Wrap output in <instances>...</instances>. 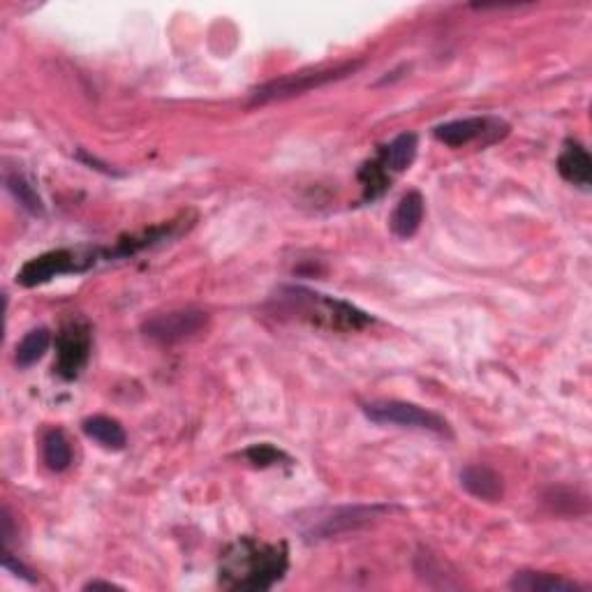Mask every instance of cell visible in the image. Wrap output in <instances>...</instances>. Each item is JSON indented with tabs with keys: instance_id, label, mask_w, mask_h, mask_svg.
<instances>
[{
	"instance_id": "6da1fadb",
	"label": "cell",
	"mask_w": 592,
	"mask_h": 592,
	"mask_svg": "<svg viewBox=\"0 0 592 592\" xmlns=\"http://www.w3.org/2000/svg\"><path fill=\"white\" fill-rule=\"evenodd\" d=\"M290 551L285 544H262L241 537L222 553L218 579L227 590H269L287 574Z\"/></svg>"
},
{
	"instance_id": "7a4b0ae2",
	"label": "cell",
	"mask_w": 592,
	"mask_h": 592,
	"mask_svg": "<svg viewBox=\"0 0 592 592\" xmlns=\"http://www.w3.org/2000/svg\"><path fill=\"white\" fill-rule=\"evenodd\" d=\"M391 505H340V507H324L315 512L299 514L296 525L301 535L308 542H322V539H333L347 532H357L368 528L375 521H380L391 514Z\"/></svg>"
},
{
	"instance_id": "3957f363",
	"label": "cell",
	"mask_w": 592,
	"mask_h": 592,
	"mask_svg": "<svg viewBox=\"0 0 592 592\" xmlns=\"http://www.w3.org/2000/svg\"><path fill=\"white\" fill-rule=\"evenodd\" d=\"M283 301L296 315L306 317L308 322L320 324V327L338 331H357L373 322V317L364 313V310H359L357 306H352V303L303 290V287H287V290H283Z\"/></svg>"
},
{
	"instance_id": "277c9868",
	"label": "cell",
	"mask_w": 592,
	"mask_h": 592,
	"mask_svg": "<svg viewBox=\"0 0 592 592\" xmlns=\"http://www.w3.org/2000/svg\"><path fill=\"white\" fill-rule=\"evenodd\" d=\"M100 259H109V250L100 248H58L49 250L40 257H33L31 262L21 266L17 273V283L24 287H37L49 283L56 276H68V273H84L93 269Z\"/></svg>"
},
{
	"instance_id": "5b68a950",
	"label": "cell",
	"mask_w": 592,
	"mask_h": 592,
	"mask_svg": "<svg viewBox=\"0 0 592 592\" xmlns=\"http://www.w3.org/2000/svg\"><path fill=\"white\" fill-rule=\"evenodd\" d=\"M359 68H361V61H354V63L336 65V68L285 74V77L273 79V81H269V84L255 88V91L250 93V105L257 107V105H269V102L296 98V95L313 91V88L327 86V84H331V81L350 77V74H354Z\"/></svg>"
},
{
	"instance_id": "8992f818",
	"label": "cell",
	"mask_w": 592,
	"mask_h": 592,
	"mask_svg": "<svg viewBox=\"0 0 592 592\" xmlns=\"http://www.w3.org/2000/svg\"><path fill=\"white\" fill-rule=\"evenodd\" d=\"M364 414L380 426H401V428H417V431H428L440 435V438H451V428L447 419L435 414L426 407H419L405 401H370L364 405Z\"/></svg>"
},
{
	"instance_id": "52a82bcc",
	"label": "cell",
	"mask_w": 592,
	"mask_h": 592,
	"mask_svg": "<svg viewBox=\"0 0 592 592\" xmlns=\"http://www.w3.org/2000/svg\"><path fill=\"white\" fill-rule=\"evenodd\" d=\"M91 347V324H88L84 317H72L70 322H65L56 338L58 377H63V380H77L81 370L86 368L88 359H91Z\"/></svg>"
},
{
	"instance_id": "ba28073f",
	"label": "cell",
	"mask_w": 592,
	"mask_h": 592,
	"mask_svg": "<svg viewBox=\"0 0 592 592\" xmlns=\"http://www.w3.org/2000/svg\"><path fill=\"white\" fill-rule=\"evenodd\" d=\"M509 132V125L502 118L495 116H472V118H458V121L442 123L433 130L438 142L451 148H463L468 144L488 146L498 142Z\"/></svg>"
},
{
	"instance_id": "9c48e42d",
	"label": "cell",
	"mask_w": 592,
	"mask_h": 592,
	"mask_svg": "<svg viewBox=\"0 0 592 592\" xmlns=\"http://www.w3.org/2000/svg\"><path fill=\"white\" fill-rule=\"evenodd\" d=\"M209 322V315L204 310L197 308H183V310H172V313L155 315L151 320L144 322V336L151 340H158V343H179V340L197 336L199 331L206 327Z\"/></svg>"
},
{
	"instance_id": "30bf717a",
	"label": "cell",
	"mask_w": 592,
	"mask_h": 592,
	"mask_svg": "<svg viewBox=\"0 0 592 592\" xmlns=\"http://www.w3.org/2000/svg\"><path fill=\"white\" fill-rule=\"evenodd\" d=\"M562 179L572 185H579V188L588 190L592 181V160L586 146L574 142V139H567L565 146H562V153L558 155V162H555Z\"/></svg>"
},
{
	"instance_id": "8fae6325",
	"label": "cell",
	"mask_w": 592,
	"mask_h": 592,
	"mask_svg": "<svg viewBox=\"0 0 592 592\" xmlns=\"http://www.w3.org/2000/svg\"><path fill=\"white\" fill-rule=\"evenodd\" d=\"M461 486L472 498L498 502L505 495V481L488 465H468L461 470Z\"/></svg>"
},
{
	"instance_id": "7c38bea8",
	"label": "cell",
	"mask_w": 592,
	"mask_h": 592,
	"mask_svg": "<svg viewBox=\"0 0 592 592\" xmlns=\"http://www.w3.org/2000/svg\"><path fill=\"white\" fill-rule=\"evenodd\" d=\"M424 197L421 192L410 190L398 199L394 213H391L389 227L398 239H412L419 232L421 222H424Z\"/></svg>"
},
{
	"instance_id": "4fadbf2b",
	"label": "cell",
	"mask_w": 592,
	"mask_h": 592,
	"mask_svg": "<svg viewBox=\"0 0 592 592\" xmlns=\"http://www.w3.org/2000/svg\"><path fill=\"white\" fill-rule=\"evenodd\" d=\"M417 148H419L417 135H414V132H403V135H398L394 139V142L384 146L375 160L377 165H380L384 172L394 179L396 174L405 172V169L412 165L414 158H417Z\"/></svg>"
},
{
	"instance_id": "5bb4252c",
	"label": "cell",
	"mask_w": 592,
	"mask_h": 592,
	"mask_svg": "<svg viewBox=\"0 0 592 592\" xmlns=\"http://www.w3.org/2000/svg\"><path fill=\"white\" fill-rule=\"evenodd\" d=\"M509 588L521 592H576L581 590L579 583L562 579L549 572H516L509 581Z\"/></svg>"
},
{
	"instance_id": "9a60e30c",
	"label": "cell",
	"mask_w": 592,
	"mask_h": 592,
	"mask_svg": "<svg viewBox=\"0 0 592 592\" xmlns=\"http://www.w3.org/2000/svg\"><path fill=\"white\" fill-rule=\"evenodd\" d=\"M81 428H84V433L88 435V438L102 444V447L109 449V451H121V449H125V444H128L125 428L111 417L95 414V417L84 419Z\"/></svg>"
},
{
	"instance_id": "2e32d148",
	"label": "cell",
	"mask_w": 592,
	"mask_h": 592,
	"mask_svg": "<svg viewBox=\"0 0 592 592\" xmlns=\"http://www.w3.org/2000/svg\"><path fill=\"white\" fill-rule=\"evenodd\" d=\"M42 461L51 472H65L74 461L72 444L61 428H51L42 438Z\"/></svg>"
},
{
	"instance_id": "e0dca14e",
	"label": "cell",
	"mask_w": 592,
	"mask_h": 592,
	"mask_svg": "<svg viewBox=\"0 0 592 592\" xmlns=\"http://www.w3.org/2000/svg\"><path fill=\"white\" fill-rule=\"evenodd\" d=\"M5 188L12 192V197L17 199V202L24 206L28 213H33V216H44V204H42V197L37 195V190L33 188V183L26 179L24 174L14 172V169L7 167L5 169Z\"/></svg>"
},
{
	"instance_id": "ac0fdd59",
	"label": "cell",
	"mask_w": 592,
	"mask_h": 592,
	"mask_svg": "<svg viewBox=\"0 0 592 592\" xmlns=\"http://www.w3.org/2000/svg\"><path fill=\"white\" fill-rule=\"evenodd\" d=\"M51 345V333L49 329H33L28 331L24 338H21V343L17 345V366L19 368H31L33 364H37L44 354H47Z\"/></svg>"
},
{
	"instance_id": "d6986e66",
	"label": "cell",
	"mask_w": 592,
	"mask_h": 592,
	"mask_svg": "<svg viewBox=\"0 0 592 592\" xmlns=\"http://www.w3.org/2000/svg\"><path fill=\"white\" fill-rule=\"evenodd\" d=\"M359 181L364 185V199H377L391 185V176L377 165V160L366 162L359 172Z\"/></svg>"
},
{
	"instance_id": "ffe728a7",
	"label": "cell",
	"mask_w": 592,
	"mask_h": 592,
	"mask_svg": "<svg viewBox=\"0 0 592 592\" xmlns=\"http://www.w3.org/2000/svg\"><path fill=\"white\" fill-rule=\"evenodd\" d=\"M246 458L257 468H269V465H276L278 461H287V456L283 451L271 447V444H255L246 451Z\"/></svg>"
},
{
	"instance_id": "44dd1931",
	"label": "cell",
	"mask_w": 592,
	"mask_h": 592,
	"mask_svg": "<svg viewBox=\"0 0 592 592\" xmlns=\"http://www.w3.org/2000/svg\"><path fill=\"white\" fill-rule=\"evenodd\" d=\"M3 567L7 569V572H12L14 576H19V579H24L28 583H35V576H33L31 569L14 560V555L10 553V549L3 551Z\"/></svg>"
},
{
	"instance_id": "7402d4cb",
	"label": "cell",
	"mask_w": 592,
	"mask_h": 592,
	"mask_svg": "<svg viewBox=\"0 0 592 592\" xmlns=\"http://www.w3.org/2000/svg\"><path fill=\"white\" fill-rule=\"evenodd\" d=\"M0 523H3V546L7 549L14 537V523H12V516H10V509L3 507V518H0Z\"/></svg>"
},
{
	"instance_id": "603a6c76",
	"label": "cell",
	"mask_w": 592,
	"mask_h": 592,
	"mask_svg": "<svg viewBox=\"0 0 592 592\" xmlns=\"http://www.w3.org/2000/svg\"><path fill=\"white\" fill-rule=\"evenodd\" d=\"M98 588L114 590L116 586H114V583H105V581H91V583H88V586H86V590H98Z\"/></svg>"
}]
</instances>
